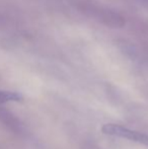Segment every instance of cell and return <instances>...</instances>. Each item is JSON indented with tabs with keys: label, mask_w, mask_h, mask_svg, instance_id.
<instances>
[{
	"label": "cell",
	"mask_w": 148,
	"mask_h": 149,
	"mask_svg": "<svg viewBox=\"0 0 148 149\" xmlns=\"http://www.w3.org/2000/svg\"><path fill=\"white\" fill-rule=\"evenodd\" d=\"M101 132L106 135L123 138V139H127L133 142H138V143L148 145V135L141 133V132L135 131V130H131L127 127H123L121 125L105 124L101 127Z\"/></svg>",
	"instance_id": "6da1fadb"
},
{
	"label": "cell",
	"mask_w": 148,
	"mask_h": 149,
	"mask_svg": "<svg viewBox=\"0 0 148 149\" xmlns=\"http://www.w3.org/2000/svg\"><path fill=\"white\" fill-rule=\"evenodd\" d=\"M22 100H24V97L18 92L0 90V104L9 102H22Z\"/></svg>",
	"instance_id": "7a4b0ae2"
}]
</instances>
